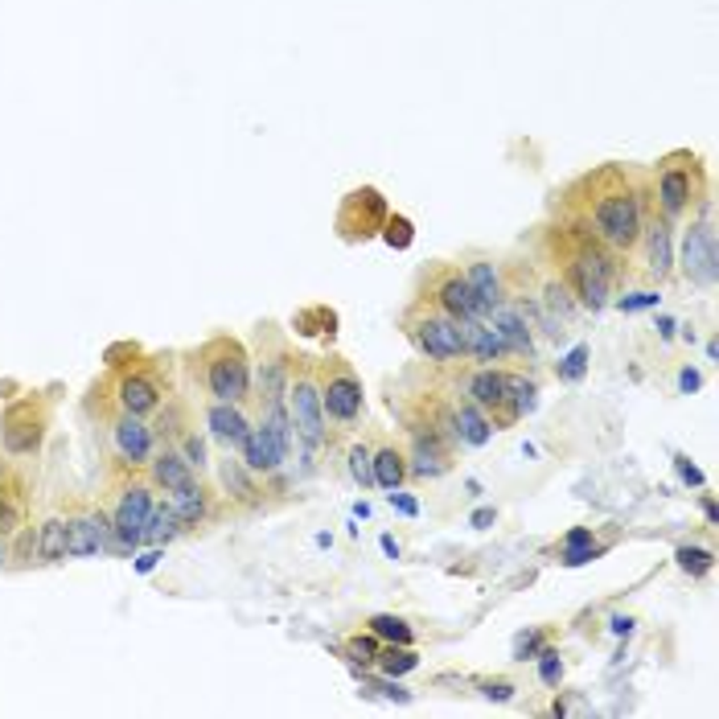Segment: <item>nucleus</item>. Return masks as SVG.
Returning a JSON list of instances; mask_svg holds the SVG:
<instances>
[{
    "label": "nucleus",
    "instance_id": "1",
    "mask_svg": "<svg viewBox=\"0 0 719 719\" xmlns=\"http://www.w3.org/2000/svg\"><path fill=\"white\" fill-rule=\"evenodd\" d=\"M584 198H571V223L576 231H584L588 239H596L600 247H609L612 255H629L641 239L645 226V202L641 190L629 182V173L620 165H604L596 173H588L584 182L571 185Z\"/></svg>",
    "mask_w": 719,
    "mask_h": 719
},
{
    "label": "nucleus",
    "instance_id": "2",
    "mask_svg": "<svg viewBox=\"0 0 719 719\" xmlns=\"http://www.w3.org/2000/svg\"><path fill=\"white\" fill-rule=\"evenodd\" d=\"M571 231V251L563 259V284L576 292V300L592 313L612 305V284H617V259L609 247H600L596 239H588L584 231Z\"/></svg>",
    "mask_w": 719,
    "mask_h": 719
},
{
    "label": "nucleus",
    "instance_id": "3",
    "mask_svg": "<svg viewBox=\"0 0 719 719\" xmlns=\"http://www.w3.org/2000/svg\"><path fill=\"white\" fill-rule=\"evenodd\" d=\"M202 387L214 403H247L251 395V354L243 341L234 338H214L202 346Z\"/></svg>",
    "mask_w": 719,
    "mask_h": 719
},
{
    "label": "nucleus",
    "instance_id": "4",
    "mask_svg": "<svg viewBox=\"0 0 719 719\" xmlns=\"http://www.w3.org/2000/svg\"><path fill=\"white\" fill-rule=\"evenodd\" d=\"M284 407H288L292 432H297L300 444H305L308 453H321V448L329 444V420H325V407H321V379H317V362L297 358L288 395H284Z\"/></svg>",
    "mask_w": 719,
    "mask_h": 719
},
{
    "label": "nucleus",
    "instance_id": "5",
    "mask_svg": "<svg viewBox=\"0 0 719 719\" xmlns=\"http://www.w3.org/2000/svg\"><path fill=\"white\" fill-rule=\"evenodd\" d=\"M403 333L412 338L415 354L428 358L436 366H456L464 358V338H461V321L436 313V308L420 305L415 300L412 308L403 313Z\"/></svg>",
    "mask_w": 719,
    "mask_h": 719
},
{
    "label": "nucleus",
    "instance_id": "6",
    "mask_svg": "<svg viewBox=\"0 0 719 719\" xmlns=\"http://www.w3.org/2000/svg\"><path fill=\"white\" fill-rule=\"evenodd\" d=\"M317 379H321L325 420L338 423L341 432H354L358 423H362V412H366V391H362V379L354 374V366H349L341 354H329L321 366H317Z\"/></svg>",
    "mask_w": 719,
    "mask_h": 719
},
{
    "label": "nucleus",
    "instance_id": "7",
    "mask_svg": "<svg viewBox=\"0 0 719 719\" xmlns=\"http://www.w3.org/2000/svg\"><path fill=\"white\" fill-rule=\"evenodd\" d=\"M658 214L666 223H678L683 214H691L694 202H703V173H699V161L691 152H670L666 161L658 165Z\"/></svg>",
    "mask_w": 719,
    "mask_h": 719
},
{
    "label": "nucleus",
    "instance_id": "8",
    "mask_svg": "<svg viewBox=\"0 0 719 719\" xmlns=\"http://www.w3.org/2000/svg\"><path fill=\"white\" fill-rule=\"evenodd\" d=\"M699 223L686 226L683 234V276L691 288L711 292L719 280V247H715V226H711V198L699 202Z\"/></svg>",
    "mask_w": 719,
    "mask_h": 719
},
{
    "label": "nucleus",
    "instance_id": "9",
    "mask_svg": "<svg viewBox=\"0 0 719 719\" xmlns=\"http://www.w3.org/2000/svg\"><path fill=\"white\" fill-rule=\"evenodd\" d=\"M420 305L436 308V313L453 317V321H473V317H485V308L477 305V297H473L464 272H456V267H432V276L423 280Z\"/></svg>",
    "mask_w": 719,
    "mask_h": 719
},
{
    "label": "nucleus",
    "instance_id": "10",
    "mask_svg": "<svg viewBox=\"0 0 719 719\" xmlns=\"http://www.w3.org/2000/svg\"><path fill=\"white\" fill-rule=\"evenodd\" d=\"M152 481H128L120 489L116 505H111V535H116V547L120 551H132L144 543V522H149V510H152Z\"/></svg>",
    "mask_w": 719,
    "mask_h": 719
},
{
    "label": "nucleus",
    "instance_id": "11",
    "mask_svg": "<svg viewBox=\"0 0 719 719\" xmlns=\"http://www.w3.org/2000/svg\"><path fill=\"white\" fill-rule=\"evenodd\" d=\"M46 423H50V415H46V407L37 403V399L13 403L9 412H5V420H0V444H5V453L34 456L46 440Z\"/></svg>",
    "mask_w": 719,
    "mask_h": 719
},
{
    "label": "nucleus",
    "instance_id": "12",
    "mask_svg": "<svg viewBox=\"0 0 719 719\" xmlns=\"http://www.w3.org/2000/svg\"><path fill=\"white\" fill-rule=\"evenodd\" d=\"M505 387H510V370H497V366H477V370H469V374L456 379V395L473 399V403L494 420V428H510V415H505Z\"/></svg>",
    "mask_w": 719,
    "mask_h": 719
},
{
    "label": "nucleus",
    "instance_id": "13",
    "mask_svg": "<svg viewBox=\"0 0 719 719\" xmlns=\"http://www.w3.org/2000/svg\"><path fill=\"white\" fill-rule=\"evenodd\" d=\"M407 432H412V448H407V477L420 481H436L453 469V453L456 448L448 440H440L428 423L407 420Z\"/></svg>",
    "mask_w": 719,
    "mask_h": 719
},
{
    "label": "nucleus",
    "instance_id": "14",
    "mask_svg": "<svg viewBox=\"0 0 719 719\" xmlns=\"http://www.w3.org/2000/svg\"><path fill=\"white\" fill-rule=\"evenodd\" d=\"M292 366H297V354L288 349V341L272 338V349L259 354V374L251 379V387L259 391V403H284L292 382Z\"/></svg>",
    "mask_w": 719,
    "mask_h": 719
},
{
    "label": "nucleus",
    "instance_id": "15",
    "mask_svg": "<svg viewBox=\"0 0 719 719\" xmlns=\"http://www.w3.org/2000/svg\"><path fill=\"white\" fill-rule=\"evenodd\" d=\"M116 403H120V412H128V415H152L165 403V387H161L157 374L132 366V370H124L116 379Z\"/></svg>",
    "mask_w": 719,
    "mask_h": 719
},
{
    "label": "nucleus",
    "instance_id": "16",
    "mask_svg": "<svg viewBox=\"0 0 719 719\" xmlns=\"http://www.w3.org/2000/svg\"><path fill=\"white\" fill-rule=\"evenodd\" d=\"M111 444H116V456L128 469H141V464H149L152 448H157V436H152V428L144 423V415L120 412L116 423H111Z\"/></svg>",
    "mask_w": 719,
    "mask_h": 719
},
{
    "label": "nucleus",
    "instance_id": "17",
    "mask_svg": "<svg viewBox=\"0 0 719 719\" xmlns=\"http://www.w3.org/2000/svg\"><path fill=\"white\" fill-rule=\"evenodd\" d=\"M288 456H292V453L280 444V440H276V432L267 428L264 420H255V423H251L247 440H243V444H239V461L247 464V469L255 473V477H259V473H264V477H267V473H280Z\"/></svg>",
    "mask_w": 719,
    "mask_h": 719
},
{
    "label": "nucleus",
    "instance_id": "18",
    "mask_svg": "<svg viewBox=\"0 0 719 719\" xmlns=\"http://www.w3.org/2000/svg\"><path fill=\"white\" fill-rule=\"evenodd\" d=\"M674 223H666V218L653 210L650 218H645L641 226V247H645V272H650V280H666L670 272H674V231H670Z\"/></svg>",
    "mask_w": 719,
    "mask_h": 719
},
{
    "label": "nucleus",
    "instance_id": "19",
    "mask_svg": "<svg viewBox=\"0 0 719 719\" xmlns=\"http://www.w3.org/2000/svg\"><path fill=\"white\" fill-rule=\"evenodd\" d=\"M485 321L497 329V338L505 341V349H510L514 358H526V362H535V338H530V325H526V308L518 305H497L485 313Z\"/></svg>",
    "mask_w": 719,
    "mask_h": 719
},
{
    "label": "nucleus",
    "instance_id": "20",
    "mask_svg": "<svg viewBox=\"0 0 719 719\" xmlns=\"http://www.w3.org/2000/svg\"><path fill=\"white\" fill-rule=\"evenodd\" d=\"M494 420H489L485 412H481L473 399L464 395H453V436L461 448H485L489 440H494Z\"/></svg>",
    "mask_w": 719,
    "mask_h": 719
},
{
    "label": "nucleus",
    "instance_id": "21",
    "mask_svg": "<svg viewBox=\"0 0 719 719\" xmlns=\"http://www.w3.org/2000/svg\"><path fill=\"white\" fill-rule=\"evenodd\" d=\"M461 338H464V358L477 366H497L502 358H510L505 341L497 338V329L485 321V317H473V321H461Z\"/></svg>",
    "mask_w": 719,
    "mask_h": 719
},
{
    "label": "nucleus",
    "instance_id": "22",
    "mask_svg": "<svg viewBox=\"0 0 719 719\" xmlns=\"http://www.w3.org/2000/svg\"><path fill=\"white\" fill-rule=\"evenodd\" d=\"M149 481H152V489L173 494V489L193 485V481H198V469L182 456V448H161V453L149 456Z\"/></svg>",
    "mask_w": 719,
    "mask_h": 719
},
{
    "label": "nucleus",
    "instance_id": "23",
    "mask_svg": "<svg viewBox=\"0 0 719 719\" xmlns=\"http://www.w3.org/2000/svg\"><path fill=\"white\" fill-rule=\"evenodd\" d=\"M464 280H469L473 297H477V305L485 308V313L510 300V292H505V280H502V267H497L494 259H473V264L464 267Z\"/></svg>",
    "mask_w": 719,
    "mask_h": 719
},
{
    "label": "nucleus",
    "instance_id": "24",
    "mask_svg": "<svg viewBox=\"0 0 719 719\" xmlns=\"http://www.w3.org/2000/svg\"><path fill=\"white\" fill-rule=\"evenodd\" d=\"M67 551H70V559H91V555L108 551L103 530H99V514H91V510L70 514L67 518Z\"/></svg>",
    "mask_w": 719,
    "mask_h": 719
},
{
    "label": "nucleus",
    "instance_id": "25",
    "mask_svg": "<svg viewBox=\"0 0 719 719\" xmlns=\"http://www.w3.org/2000/svg\"><path fill=\"white\" fill-rule=\"evenodd\" d=\"M206 428L223 448H239L251 432V420H247V412H243V403H210Z\"/></svg>",
    "mask_w": 719,
    "mask_h": 719
},
{
    "label": "nucleus",
    "instance_id": "26",
    "mask_svg": "<svg viewBox=\"0 0 719 719\" xmlns=\"http://www.w3.org/2000/svg\"><path fill=\"white\" fill-rule=\"evenodd\" d=\"M218 477H223L226 497H234L239 505H259V502H264V497H259V485H255V473H251L243 461H231V456H226V461L218 464Z\"/></svg>",
    "mask_w": 719,
    "mask_h": 719
},
{
    "label": "nucleus",
    "instance_id": "27",
    "mask_svg": "<svg viewBox=\"0 0 719 719\" xmlns=\"http://www.w3.org/2000/svg\"><path fill=\"white\" fill-rule=\"evenodd\" d=\"M407 481V453L395 444L374 448V489H403Z\"/></svg>",
    "mask_w": 719,
    "mask_h": 719
},
{
    "label": "nucleus",
    "instance_id": "28",
    "mask_svg": "<svg viewBox=\"0 0 719 719\" xmlns=\"http://www.w3.org/2000/svg\"><path fill=\"white\" fill-rule=\"evenodd\" d=\"M169 505H173V514L185 526H202V522L210 518V494L202 489V481H193V485H185V489H173Z\"/></svg>",
    "mask_w": 719,
    "mask_h": 719
},
{
    "label": "nucleus",
    "instance_id": "29",
    "mask_svg": "<svg viewBox=\"0 0 719 719\" xmlns=\"http://www.w3.org/2000/svg\"><path fill=\"white\" fill-rule=\"evenodd\" d=\"M535 407H538V382L526 379V374H510V387H505V415H510V423L526 420Z\"/></svg>",
    "mask_w": 719,
    "mask_h": 719
},
{
    "label": "nucleus",
    "instance_id": "30",
    "mask_svg": "<svg viewBox=\"0 0 719 719\" xmlns=\"http://www.w3.org/2000/svg\"><path fill=\"white\" fill-rule=\"evenodd\" d=\"M185 530V522L173 514V505H157L152 502V510H149V522H144V543L149 547H161V543H169V538H177Z\"/></svg>",
    "mask_w": 719,
    "mask_h": 719
},
{
    "label": "nucleus",
    "instance_id": "31",
    "mask_svg": "<svg viewBox=\"0 0 719 719\" xmlns=\"http://www.w3.org/2000/svg\"><path fill=\"white\" fill-rule=\"evenodd\" d=\"M37 559L42 563H62L70 559L67 551V518H46L37 530Z\"/></svg>",
    "mask_w": 719,
    "mask_h": 719
},
{
    "label": "nucleus",
    "instance_id": "32",
    "mask_svg": "<svg viewBox=\"0 0 719 719\" xmlns=\"http://www.w3.org/2000/svg\"><path fill=\"white\" fill-rule=\"evenodd\" d=\"M366 629H370L379 641H391V645H412L415 641V629L407 625L403 617H395V612H374V617L366 620Z\"/></svg>",
    "mask_w": 719,
    "mask_h": 719
},
{
    "label": "nucleus",
    "instance_id": "33",
    "mask_svg": "<svg viewBox=\"0 0 719 719\" xmlns=\"http://www.w3.org/2000/svg\"><path fill=\"white\" fill-rule=\"evenodd\" d=\"M346 464H349V477H354L358 489H374V448L370 444H349L346 453Z\"/></svg>",
    "mask_w": 719,
    "mask_h": 719
},
{
    "label": "nucleus",
    "instance_id": "34",
    "mask_svg": "<svg viewBox=\"0 0 719 719\" xmlns=\"http://www.w3.org/2000/svg\"><path fill=\"white\" fill-rule=\"evenodd\" d=\"M374 666H379L382 674L399 678V674H407V670L420 666V653H415L412 645H387V650H379V662H374Z\"/></svg>",
    "mask_w": 719,
    "mask_h": 719
},
{
    "label": "nucleus",
    "instance_id": "35",
    "mask_svg": "<svg viewBox=\"0 0 719 719\" xmlns=\"http://www.w3.org/2000/svg\"><path fill=\"white\" fill-rule=\"evenodd\" d=\"M21 518H26V505L13 489H0V538H9L21 530Z\"/></svg>",
    "mask_w": 719,
    "mask_h": 719
},
{
    "label": "nucleus",
    "instance_id": "36",
    "mask_svg": "<svg viewBox=\"0 0 719 719\" xmlns=\"http://www.w3.org/2000/svg\"><path fill=\"white\" fill-rule=\"evenodd\" d=\"M674 559H678V568H683L686 576H694V579H699V576H707V571H711V563H715V555H711V551H703V547H678V555H674Z\"/></svg>",
    "mask_w": 719,
    "mask_h": 719
},
{
    "label": "nucleus",
    "instance_id": "37",
    "mask_svg": "<svg viewBox=\"0 0 719 719\" xmlns=\"http://www.w3.org/2000/svg\"><path fill=\"white\" fill-rule=\"evenodd\" d=\"M379 637L374 633H358V637H349V645H346V653H349V662H354V666H374V662H379Z\"/></svg>",
    "mask_w": 719,
    "mask_h": 719
},
{
    "label": "nucleus",
    "instance_id": "38",
    "mask_svg": "<svg viewBox=\"0 0 719 719\" xmlns=\"http://www.w3.org/2000/svg\"><path fill=\"white\" fill-rule=\"evenodd\" d=\"M588 354H592V349H588L584 341L571 346V354L563 358L559 370H555V374H559V382H579V379H584V374H588Z\"/></svg>",
    "mask_w": 719,
    "mask_h": 719
},
{
    "label": "nucleus",
    "instance_id": "39",
    "mask_svg": "<svg viewBox=\"0 0 719 719\" xmlns=\"http://www.w3.org/2000/svg\"><path fill=\"white\" fill-rule=\"evenodd\" d=\"M547 308H551L559 321H568L576 313V300H571V288L563 280H547Z\"/></svg>",
    "mask_w": 719,
    "mask_h": 719
},
{
    "label": "nucleus",
    "instance_id": "40",
    "mask_svg": "<svg viewBox=\"0 0 719 719\" xmlns=\"http://www.w3.org/2000/svg\"><path fill=\"white\" fill-rule=\"evenodd\" d=\"M543 650H547V633H543V629H530V633L514 637V658H518V662H535Z\"/></svg>",
    "mask_w": 719,
    "mask_h": 719
},
{
    "label": "nucleus",
    "instance_id": "41",
    "mask_svg": "<svg viewBox=\"0 0 719 719\" xmlns=\"http://www.w3.org/2000/svg\"><path fill=\"white\" fill-rule=\"evenodd\" d=\"M535 662H538V678H543V686H559V678H563L559 653H555V650H543Z\"/></svg>",
    "mask_w": 719,
    "mask_h": 719
},
{
    "label": "nucleus",
    "instance_id": "42",
    "mask_svg": "<svg viewBox=\"0 0 719 719\" xmlns=\"http://www.w3.org/2000/svg\"><path fill=\"white\" fill-rule=\"evenodd\" d=\"M182 456L193 464V469H206V464H210L206 461V440H202L198 432H185V436H182Z\"/></svg>",
    "mask_w": 719,
    "mask_h": 719
},
{
    "label": "nucleus",
    "instance_id": "43",
    "mask_svg": "<svg viewBox=\"0 0 719 719\" xmlns=\"http://www.w3.org/2000/svg\"><path fill=\"white\" fill-rule=\"evenodd\" d=\"M658 305H662L658 292H629V297L617 300L620 313H641V308H658Z\"/></svg>",
    "mask_w": 719,
    "mask_h": 719
},
{
    "label": "nucleus",
    "instance_id": "44",
    "mask_svg": "<svg viewBox=\"0 0 719 719\" xmlns=\"http://www.w3.org/2000/svg\"><path fill=\"white\" fill-rule=\"evenodd\" d=\"M387 243L391 247H412V223H407V218H391L387 214Z\"/></svg>",
    "mask_w": 719,
    "mask_h": 719
},
{
    "label": "nucleus",
    "instance_id": "45",
    "mask_svg": "<svg viewBox=\"0 0 719 719\" xmlns=\"http://www.w3.org/2000/svg\"><path fill=\"white\" fill-rule=\"evenodd\" d=\"M600 555V547L596 543H579V547H563V563L568 568H579V563H588V559H596Z\"/></svg>",
    "mask_w": 719,
    "mask_h": 719
},
{
    "label": "nucleus",
    "instance_id": "46",
    "mask_svg": "<svg viewBox=\"0 0 719 719\" xmlns=\"http://www.w3.org/2000/svg\"><path fill=\"white\" fill-rule=\"evenodd\" d=\"M514 691H518V686L505 683V678H485V683H481V694H485V699H497V703L514 699Z\"/></svg>",
    "mask_w": 719,
    "mask_h": 719
},
{
    "label": "nucleus",
    "instance_id": "47",
    "mask_svg": "<svg viewBox=\"0 0 719 719\" xmlns=\"http://www.w3.org/2000/svg\"><path fill=\"white\" fill-rule=\"evenodd\" d=\"M387 502L395 505L399 514H407V518H415V514H420V502H415V497H407V494H399V489H391Z\"/></svg>",
    "mask_w": 719,
    "mask_h": 719
},
{
    "label": "nucleus",
    "instance_id": "48",
    "mask_svg": "<svg viewBox=\"0 0 719 719\" xmlns=\"http://www.w3.org/2000/svg\"><path fill=\"white\" fill-rule=\"evenodd\" d=\"M674 469H678V477H683L686 485H703V473L694 469V464L686 461V456H674Z\"/></svg>",
    "mask_w": 719,
    "mask_h": 719
},
{
    "label": "nucleus",
    "instance_id": "49",
    "mask_svg": "<svg viewBox=\"0 0 719 719\" xmlns=\"http://www.w3.org/2000/svg\"><path fill=\"white\" fill-rule=\"evenodd\" d=\"M161 559H165V551H161V547H149V551H144L141 559H136V571H141V576H149V571L157 568Z\"/></svg>",
    "mask_w": 719,
    "mask_h": 719
},
{
    "label": "nucleus",
    "instance_id": "50",
    "mask_svg": "<svg viewBox=\"0 0 719 719\" xmlns=\"http://www.w3.org/2000/svg\"><path fill=\"white\" fill-rule=\"evenodd\" d=\"M699 387H703V379H699L694 370H683V374H678V391H686V395H691V391H699Z\"/></svg>",
    "mask_w": 719,
    "mask_h": 719
},
{
    "label": "nucleus",
    "instance_id": "51",
    "mask_svg": "<svg viewBox=\"0 0 719 719\" xmlns=\"http://www.w3.org/2000/svg\"><path fill=\"white\" fill-rule=\"evenodd\" d=\"M674 329H678V321H674V317H658V338H662V341H670V338H674Z\"/></svg>",
    "mask_w": 719,
    "mask_h": 719
},
{
    "label": "nucleus",
    "instance_id": "52",
    "mask_svg": "<svg viewBox=\"0 0 719 719\" xmlns=\"http://www.w3.org/2000/svg\"><path fill=\"white\" fill-rule=\"evenodd\" d=\"M579 543H592V530H571V535L563 538V547H579Z\"/></svg>",
    "mask_w": 719,
    "mask_h": 719
},
{
    "label": "nucleus",
    "instance_id": "53",
    "mask_svg": "<svg viewBox=\"0 0 719 719\" xmlns=\"http://www.w3.org/2000/svg\"><path fill=\"white\" fill-rule=\"evenodd\" d=\"M494 518H497L494 510H477V514H473L469 522H473V526H477V530H485V526H489V522H494Z\"/></svg>",
    "mask_w": 719,
    "mask_h": 719
},
{
    "label": "nucleus",
    "instance_id": "54",
    "mask_svg": "<svg viewBox=\"0 0 719 719\" xmlns=\"http://www.w3.org/2000/svg\"><path fill=\"white\" fill-rule=\"evenodd\" d=\"M609 629L620 637V633H629V629H633V620H629V617H612V625H609Z\"/></svg>",
    "mask_w": 719,
    "mask_h": 719
},
{
    "label": "nucleus",
    "instance_id": "55",
    "mask_svg": "<svg viewBox=\"0 0 719 719\" xmlns=\"http://www.w3.org/2000/svg\"><path fill=\"white\" fill-rule=\"evenodd\" d=\"M703 514H707V522H711V526H715V522H719V514H715V502H711V497H703Z\"/></svg>",
    "mask_w": 719,
    "mask_h": 719
},
{
    "label": "nucleus",
    "instance_id": "56",
    "mask_svg": "<svg viewBox=\"0 0 719 719\" xmlns=\"http://www.w3.org/2000/svg\"><path fill=\"white\" fill-rule=\"evenodd\" d=\"M382 551H387L391 559H399V543H395V538H391V535H382Z\"/></svg>",
    "mask_w": 719,
    "mask_h": 719
},
{
    "label": "nucleus",
    "instance_id": "57",
    "mask_svg": "<svg viewBox=\"0 0 719 719\" xmlns=\"http://www.w3.org/2000/svg\"><path fill=\"white\" fill-rule=\"evenodd\" d=\"M9 559H13V551H9V543L0 538V568H9Z\"/></svg>",
    "mask_w": 719,
    "mask_h": 719
}]
</instances>
